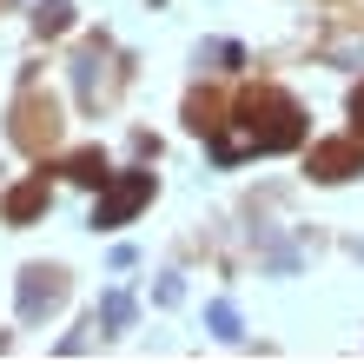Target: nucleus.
Instances as JSON below:
<instances>
[{
	"label": "nucleus",
	"mask_w": 364,
	"mask_h": 364,
	"mask_svg": "<svg viewBox=\"0 0 364 364\" xmlns=\"http://www.w3.org/2000/svg\"><path fill=\"white\" fill-rule=\"evenodd\" d=\"M305 139V113L285 93H245L239 100V133H212V159L232 166L245 153H291Z\"/></svg>",
	"instance_id": "nucleus-1"
},
{
	"label": "nucleus",
	"mask_w": 364,
	"mask_h": 364,
	"mask_svg": "<svg viewBox=\"0 0 364 364\" xmlns=\"http://www.w3.org/2000/svg\"><path fill=\"white\" fill-rule=\"evenodd\" d=\"M153 199V173H113L100 186V205H93V225L100 232H113V225H126L133 212Z\"/></svg>",
	"instance_id": "nucleus-2"
},
{
	"label": "nucleus",
	"mask_w": 364,
	"mask_h": 364,
	"mask_svg": "<svg viewBox=\"0 0 364 364\" xmlns=\"http://www.w3.org/2000/svg\"><path fill=\"white\" fill-rule=\"evenodd\" d=\"M60 298H67V278L47 272V265H27V272H20V325H40Z\"/></svg>",
	"instance_id": "nucleus-3"
},
{
	"label": "nucleus",
	"mask_w": 364,
	"mask_h": 364,
	"mask_svg": "<svg viewBox=\"0 0 364 364\" xmlns=\"http://www.w3.org/2000/svg\"><path fill=\"white\" fill-rule=\"evenodd\" d=\"M351 173H364V133H358V139H325V146H311V179L338 186V179H351Z\"/></svg>",
	"instance_id": "nucleus-4"
},
{
	"label": "nucleus",
	"mask_w": 364,
	"mask_h": 364,
	"mask_svg": "<svg viewBox=\"0 0 364 364\" xmlns=\"http://www.w3.org/2000/svg\"><path fill=\"white\" fill-rule=\"evenodd\" d=\"M53 133H60V113H53V100L27 93V100L14 106V139H20V146H33V153H40V146H47Z\"/></svg>",
	"instance_id": "nucleus-5"
},
{
	"label": "nucleus",
	"mask_w": 364,
	"mask_h": 364,
	"mask_svg": "<svg viewBox=\"0 0 364 364\" xmlns=\"http://www.w3.org/2000/svg\"><path fill=\"white\" fill-rule=\"evenodd\" d=\"M100 67H106V47H100V40H87V47H80L73 53V87H80V100H100Z\"/></svg>",
	"instance_id": "nucleus-6"
},
{
	"label": "nucleus",
	"mask_w": 364,
	"mask_h": 364,
	"mask_svg": "<svg viewBox=\"0 0 364 364\" xmlns=\"http://www.w3.org/2000/svg\"><path fill=\"white\" fill-rule=\"evenodd\" d=\"M40 205H47V173H40V179H27V186H14V192H7V205H0V212H7V225H27V219H33Z\"/></svg>",
	"instance_id": "nucleus-7"
},
{
	"label": "nucleus",
	"mask_w": 364,
	"mask_h": 364,
	"mask_svg": "<svg viewBox=\"0 0 364 364\" xmlns=\"http://www.w3.org/2000/svg\"><path fill=\"white\" fill-rule=\"evenodd\" d=\"M60 173H67L73 186H106V179H113V173H106V153H93V146H87V153H73Z\"/></svg>",
	"instance_id": "nucleus-8"
},
{
	"label": "nucleus",
	"mask_w": 364,
	"mask_h": 364,
	"mask_svg": "<svg viewBox=\"0 0 364 364\" xmlns=\"http://www.w3.org/2000/svg\"><path fill=\"white\" fill-rule=\"evenodd\" d=\"M33 27L40 33H67L73 27V7H67V0H40V7H33Z\"/></svg>",
	"instance_id": "nucleus-9"
},
{
	"label": "nucleus",
	"mask_w": 364,
	"mask_h": 364,
	"mask_svg": "<svg viewBox=\"0 0 364 364\" xmlns=\"http://www.w3.org/2000/svg\"><path fill=\"white\" fill-rule=\"evenodd\" d=\"M205 60H212L219 73H232V67L245 60V47H239V40H205V47H199V67H205Z\"/></svg>",
	"instance_id": "nucleus-10"
},
{
	"label": "nucleus",
	"mask_w": 364,
	"mask_h": 364,
	"mask_svg": "<svg viewBox=\"0 0 364 364\" xmlns=\"http://www.w3.org/2000/svg\"><path fill=\"white\" fill-rule=\"evenodd\" d=\"M100 318H106V331H126V325H133V298H126V291H106L100 298Z\"/></svg>",
	"instance_id": "nucleus-11"
},
{
	"label": "nucleus",
	"mask_w": 364,
	"mask_h": 364,
	"mask_svg": "<svg viewBox=\"0 0 364 364\" xmlns=\"http://www.w3.org/2000/svg\"><path fill=\"white\" fill-rule=\"evenodd\" d=\"M205 325H212V338H225V345H239V338H245V331H239V311H232L225 298H219V305L205 311Z\"/></svg>",
	"instance_id": "nucleus-12"
},
{
	"label": "nucleus",
	"mask_w": 364,
	"mask_h": 364,
	"mask_svg": "<svg viewBox=\"0 0 364 364\" xmlns=\"http://www.w3.org/2000/svg\"><path fill=\"white\" fill-rule=\"evenodd\" d=\"M351 119H358V133H364V87L351 93Z\"/></svg>",
	"instance_id": "nucleus-13"
}]
</instances>
